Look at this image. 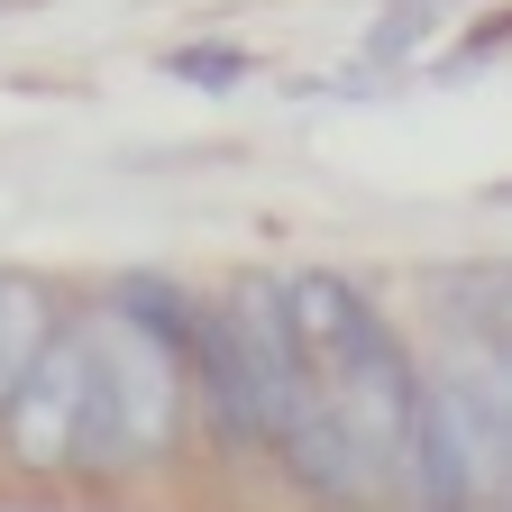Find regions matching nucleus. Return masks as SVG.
Instances as JSON below:
<instances>
[{
	"instance_id": "20e7f679",
	"label": "nucleus",
	"mask_w": 512,
	"mask_h": 512,
	"mask_svg": "<svg viewBox=\"0 0 512 512\" xmlns=\"http://www.w3.org/2000/svg\"><path fill=\"white\" fill-rule=\"evenodd\" d=\"M439 19H448V0H384V19L366 28V64H403V55H421V46L439 37Z\"/></svg>"
},
{
	"instance_id": "f257e3e1",
	"label": "nucleus",
	"mask_w": 512,
	"mask_h": 512,
	"mask_svg": "<svg viewBox=\"0 0 512 512\" xmlns=\"http://www.w3.org/2000/svg\"><path fill=\"white\" fill-rule=\"evenodd\" d=\"M293 293V320H302V348L320 366V394H330L348 448H357V467L384 503V476H394V448L412 430V403H421V357L403 348V330L375 311L366 284L330 275V266H311L284 284Z\"/></svg>"
},
{
	"instance_id": "f03ea898",
	"label": "nucleus",
	"mask_w": 512,
	"mask_h": 512,
	"mask_svg": "<svg viewBox=\"0 0 512 512\" xmlns=\"http://www.w3.org/2000/svg\"><path fill=\"white\" fill-rule=\"evenodd\" d=\"M0 448L28 476H110V403H101V357L83 311L55 320V339L0 394Z\"/></svg>"
},
{
	"instance_id": "7ed1b4c3",
	"label": "nucleus",
	"mask_w": 512,
	"mask_h": 512,
	"mask_svg": "<svg viewBox=\"0 0 512 512\" xmlns=\"http://www.w3.org/2000/svg\"><path fill=\"white\" fill-rule=\"evenodd\" d=\"M55 339V302H46V284H28V275H10L0 266V394L28 375V357Z\"/></svg>"
},
{
	"instance_id": "39448f33",
	"label": "nucleus",
	"mask_w": 512,
	"mask_h": 512,
	"mask_svg": "<svg viewBox=\"0 0 512 512\" xmlns=\"http://www.w3.org/2000/svg\"><path fill=\"white\" fill-rule=\"evenodd\" d=\"M165 74H174V83H202V92H238V83L256 74V55L229 46V37H220V46H165Z\"/></svg>"
}]
</instances>
